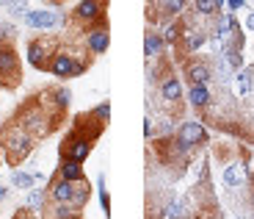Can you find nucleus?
Masks as SVG:
<instances>
[{
  "mask_svg": "<svg viewBox=\"0 0 254 219\" xmlns=\"http://www.w3.org/2000/svg\"><path fill=\"white\" fill-rule=\"evenodd\" d=\"M14 119H17L25 130H31L36 142H42V139H47L50 133H56V130L61 128L64 116H56L53 111H47L45 103L39 100V95H33V97H28V100H22V106L17 109Z\"/></svg>",
  "mask_w": 254,
  "mask_h": 219,
  "instance_id": "1",
  "label": "nucleus"
},
{
  "mask_svg": "<svg viewBox=\"0 0 254 219\" xmlns=\"http://www.w3.org/2000/svg\"><path fill=\"white\" fill-rule=\"evenodd\" d=\"M0 142H3V155H6L3 161H6L8 167H14V169L25 161V158H31V153L36 150V139H33V133L22 128L14 116L0 128Z\"/></svg>",
  "mask_w": 254,
  "mask_h": 219,
  "instance_id": "2",
  "label": "nucleus"
},
{
  "mask_svg": "<svg viewBox=\"0 0 254 219\" xmlns=\"http://www.w3.org/2000/svg\"><path fill=\"white\" fill-rule=\"evenodd\" d=\"M89 64H91V56L86 53V56H75L72 50H66V47L61 45V50L53 56V61H50V75L53 78H58V81H69V78H77V75H83V72L89 70Z\"/></svg>",
  "mask_w": 254,
  "mask_h": 219,
  "instance_id": "3",
  "label": "nucleus"
},
{
  "mask_svg": "<svg viewBox=\"0 0 254 219\" xmlns=\"http://www.w3.org/2000/svg\"><path fill=\"white\" fill-rule=\"evenodd\" d=\"M58 50H61V39H56V36H36V39L28 42L25 58H28V64H31L33 70L47 72V70H50L53 56H56Z\"/></svg>",
  "mask_w": 254,
  "mask_h": 219,
  "instance_id": "4",
  "label": "nucleus"
},
{
  "mask_svg": "<svg viewBox=\"0 0 254 219\" xmlns=\"http://www.w3.org/2000/svg\"><path fill=\"white\" fill-rule=\"evenodd\" d=\"M22 81V64L19 53L11 42H0V86L3 89H17Z\"/></svg>",
  "mask_w": 254,
  "mask_h": 219,
  "instance_id": "5",
  "label": "nucleus"
},
{
  "mask_svg": "<svg viewBox=\"0 0 254 219\" xmlns=\"http://www.w3.org/2000/svg\"><path fill=\"white\" fill-rule=\"evenodd\" d=\"M105 8L108 0H77V6L69 11V19L80 28H91L105 22Z\"/></svg>",
  "mask_w": 254,
  "mask_h": 219,
  "instance_id": "6",
  "label": "nucleus"
},
{
  "mask_svg": "<svg viewBox=\"0 0 254 219\" xmlns=\"http://www.w3.org/2000/svg\"><path fill=\"white\" fill-rule=\"evenodd\" d=\"M97 142H91V139H86V136L75 133V130H69V133L64 136L61 147H58V153H61V158H66V161H77L83 164L86 158L91 155V150H94Z\"/></svg>",
  "mask_w": 254,
  "mask_h": 219,
  "instance_id": "7",
  "label": "nucleus"
},
{
  "mask_svg": "<svg viewBox=\"0 0 254 219\" xmlns=\"http://www.w3.org/2000/svg\"><path fill=\"white\" fill-rule=\"evenodd\" d=\"M22 22L33 31H53L56 25H66V14L61 8H53V11L50 8H31L22 17Z\"/></svg>",
  "mask_w": 254,
  "mask_h": 219,
  "instance_id": "8",
  "label": "nucleus"
},
{
  "mask_svg": "<svg viewBox=\"0 0 254 219\" xmlns=\"http://www.w3.org/2000/svg\"><path fill=\"white\" fill-rule=\"evenodd\" d=\"M174 139H177V142H183L188 150H196V147H202V144H207L210 133H207V128H204L202 122L183 119V122L177 125V130H174Z\"/></svg>",
  "mask_w": 254,
  "mask_h": 219,
  "instance_id": "9",
  "label": "nucleus"
},
{
  "mask_svg": "<svg viewBox=\"0 0 254 219\" xmlns=\"http://www.w3.org/2000/svg\"><path fill=\"white\" fill-rule=\"evenodd\" d=\"M183 75L188 81V86H193V84L210 86V81H213V64H210L207 58L188 56V58H183Z\"/></svg>",
  "mask_w": 254,
  "mask_h": 219,
  "instance_id": "10",
  "label": "nucleus"
},
{
  "mask_svg": "<svg viewBox=\"0 0 254 219\" xmlns=\"http://www.w3.org/2000/svg\"><path fill=\"white\" fill-rule=\"evenodd\" d=\"M207 31L204 28H199V25H193V22H188L185 19V28H183V39H180V45H177V50H180V56L183 58H188V56H196L199 50H202L204 45H207Z\"/></svg>",
  "mask_w": 254,
  "mask_h": 219,
  "instance_id": "11",
  "label": "nucleus"
},
{
  "mask_svg": "<svg viewBox=\"0 0 254 219\" xmlns=\"http://www.w3.org/2000/svg\"><path fill=\"white\" fill-rule=\"evenodd\" d=\"M111 45V31H108V19L100 22V25H91L86 28V36H83V50L89 53L91 58L102 56Z\"/></svg>",
  "mask_w": 254,
  "mask_h": 219,
  "instance_id": "12",
  "label": "nucleus"
},
{
  "mask_svg": "<svg viewBox=\"0 0 254 219\" xmlns=\"http://www.w3.org/2000/svg\"><path fill=\"white\" fill-rule=\"evenodd\" d=\"M39 100L45 103L47 111H53L56 116H64L72 106V92L66 86H47L45 92H39Z\"/></svg>",
  "mask_w": 254,
  "mask_h": 219,
  "instance_id": "13",
  "label": "nucleus"
},
{
  "mask_svg": "<svg viewBox=\"0 0 254 219\" xmlns=\"http://www.w3.org/2000/svg\"><path fill=\"white\" fill-rule=\"evenodd\" d=\"M80 183V181H77ZM77 183L72 181H64V178H53L50 186H47V203H64V206H72L75 208V189Z\"/></svg>",
  "mask_w": 254,
  "mask_h": 219,
  "instance_id": "14",
  "label": "nucleus"
},
{
  "mask_svg": "<svg viewBox=\"0 0 254 219\" xmlns=\"http://www.w3.org/2000/svg\"><path fill=\"white\" fill-rule=\"evenodd\" d=\"M158 95H160V100L169 103V106L183 103V84H180V78L174 75V72H166L158 81Z\"/></svg>",
  "mask_w": 254,
  "mask_h": 219,
  "instance_id": "15",
  "label": "nucleus"
},
{
  "mask_svg": "<svg viewBox=\"0 0 254 219\" xmlns=\"http://www.w3.org/2000/svg\"><path fill=\"white\" fill-rule=\"evenodd\" d=\"M149 6H158V14L152 19L158 22H166V19H177L188 11L190 0H149Z\"/></svg>",
  "mask_w": 254,
  "mask_h": 219,
  "instance_id": "16",
  "label": "nucleus"
},
{
  "mask_svg": "<svg viewBox=\"0 0 254 219\" xmlns=\"http://www.w3.org/2000/svg\"><path fill=\"white\" fill-rule=\"evenodd\" d=\"M188 103H190V109H193V111L207 114V109L213 106V92H210V86H204V84L188 86Z\"/></svg>",
  "mask_w": 254,
  "mask_h": 219,
  "instance_id": "17",
  "label": "nucleus"
},
{
  "mask_svg": "<svg viewBox=\"0 0 254 219\" xmlns=\"http://www.w3.org/2000/svg\"><path fill=\"white\" fill-rule=\"evenodd\" d=\"M183 28H185V19L183 17L160 22V36H163L166 47H177L180 45V39H183Z\"/></svg>",
  "mask_w": 254,
  "mask_h": 219,
  "instance_id": "18",
  "label": "nucleus"
},
{
  "mask_svg": "<svg viewBox=\"0 0 254 219\" xmlns=\"http://www.w3.org/2000/svg\"><path fill=\"white\" fill-rule=\"evenodd\" d=\"M144 56L152 61V58H160V56H166V42H163V36H160V31H149L144 33Z\"/></svg>",
  "mask_w": 254,
  "mask_h": 219,
  "instance_id": "19",
  "label": "nucleus"
},
{
  "mask_svg": "<svg viewBox=\"0 0 254 219\" xmlns=\"http://www.w3.org/2000/svg\"><path fill=\"white\" fill-rule=\"evenodd\" d=\"M58 178H64V181H72V183H77V181H86V172H83V164H77V161H66V158H61L58 161Z\"/></svg>",
  "mask_w": 254,
  "mask_h": 219,
  "instance_id": "20",
  "label": "nucleus"
},
{
  "mask_svg": "<svg viewBox=\"0 0 254 219\" xmlns=\"http://www.w3.org/2000/svg\"><path fill=\"white\" fill-rule=\"evenodd\" d=\"M190 6H193V14H199V17L216 19L224 8V0H190Z\"/></svg>",
  "mask_w": 254,
  "mask_h": 219,
  "instance_id": "21",
  "label": "nucleus"
},
{
  "mask_svg": "<svg viewBox=\"0 0 254 219\" xmlns=\"http://www.w3.org/2000/svg\"><path fill=\"white\" fill-rule=\"evenodd\" d=\"M11 186L14 189H22V192H31V189L36 186V175L17 167V169H14V175H11Z\"/></svg>",
  "mask_w": 254,
  "mask_h": 219,
  "instance_id": "22",
  "label": "nucleus"
},
{
  "mask_svg": "<svg viewBox=\"0 0 254 219\" xmlns=\"http://www.w3.org/2000/svg\"><path fill=\"white\" fill-rule=\"evenodd\" d=\"M45 206H47V189H36V186H33L31 192H28L25 208H31V211H45Z\"/></svg>",
  "mask_w": 254,
  "mask_h": 219,
  "instance_id": "23",
  "label": "nucleus"
},
{
  "mask_svg": "<svg viewBox=\"0 0 254 219\" xmlns=\"http://www.w3.org/2000/svg\"><path fill=\"white\" fill-rule=\"evenodd\" d=\"M243 178H246V169L241 167V164H229L227 169H224V183H227L229 189H235L243 183Z\"/></svg>",
  "mask_w": 254,
  "mask_h": 219,
  "instance_id": "24",
  "label": "nucleus"
},
{
  "mask_svg": "<svg viewBox=\"0 0 254 219\" xmlns=\"http://www.w3.org/2000/svg\"><path fill=\"white\" fill-rule=\"evenodd\" d=\"M89 200H91V183H89V178H86V181H80L75 189V211H83V206Z\"/></svg>",
  "mask_w": 254,
  "mask_h": 219,
  "instance_id": "25",
  "label": "nucleus"
},
{
  "mask_svg": "<svg viewBox=\"0 0 254 219\" xmlns=\"http://www.w3.org/2000/svg\"><path fill=\"white\" fill-rule=\"evenodd\" d=\"M221 56H224V64H227L232 72L243 70V53L241 50H221Z\"/></svg>",
  "mask_w": 254,
  "mask_h": 219,
  "instance_id": "26",
  "label": "nucleus"
},
{
  "mask_svg": "<svg viewBox=\"0 0 254 219\" xmlns=\"http://www.w3.org/2000/svg\"><path fill=\"white\" fill-rule=\"evenodd\" d=\"M97 194H100L102 214L111 217V194H108V189H105V178H102V175H97Z\"/></svg>",
  "mask_w": 254,
  "mask_h": 219,
  "instance_id": "27",
  "label": "nucleus"
},
{
  "mask_svg": "<svg viewBox=\"0 0 254 219\" xmlns=\"http://www.w3.org/2000/svg\"><path fill=\"white\" fill-rule=\"evenodd\" d=\"M252 81H254V70L252 67H243V70L238 72V92H241V95H249V92H252Z\"/></svg>",
  "mask_w": 254,
  "mask_h": 219,
  "instance_id": "28",
  "label": "nucleus"
},
{
  "mask_svg": "<svg viewBox=\"0 0 254 219\" xmlns=\"http://www.w3.org/2000/svg\"><path fill=\"white\" fill-rule=\"evenodd\" d=\"M17 39V25L11 19H0V42H14Z\"/></svg>",
  "mask_w": 254,
  "mask_h": 219,
  "instance_id": "29",
  "label": "nucleus"
},
{
  "mask_svg": "<svg viewBox=\"0 0 254 219\" xmlns=\"http://www.w3.org/2000/svg\"><path fill=\"white\" fill-rule=\"evenodd\" d=\"M91 114H94V116H97V119H100L102 125H108V122H111V103H108V100H105V103L94 106V109H91Z\"/></svg>",
  "mask_w": 254,
  "mask_h": 219,
  "instance_id": "30",
  "label": "nucleus"
},
{
  "mask_svg": "<svg viewBox=\"0 0 254 219\" xmlns=\"http://www.w3.org/2000/svg\"><path fill=\"white\" fill-rule=\"evenodd\" d=\"M8 11V17H25L31 8H28V0H19V3H14V6H8L6 8Z\"/></svg>",
  "mask_w": 254,
  "mask_h": 219,
  "instance_id": "31",
  "label": "nucleus"
},
{
  "mask_svg": "<svg viewBox=\"0 0 254 219\" xmlns=\"http://www.w3.org/2000/svg\"><path fill=\"white\" fill-rule=\"evenodd\" d=\"M144 136H146V139H155V122H152V116H144Z\"/></svg>",
  "mask_w": 254,
  "mask_h": 219,
  "instance_id": "32",
  "label": "nucleus"
},
{
  "mask_svg": "<svg viewBox=\"0 0 254 219\" xmlns=\"http://www.w3.org/2000/svg\"><path fill=\"white\" fill-rule=\"evenodd\" d=\"M224 6H227L229 11H238V8L246 6V0H224Z\"/></svg>",
  "mask_w": 254,
  "mask_h": 219,
  "instance_id": "33",
  "label": "nucleus"
},
{
  "mask_svg": "<svg viewBox=\"0 0 254 219\" xmlns=\"http://www.w3.org/2000/svg\"><path fill=\"white\" fill-rule=\"evenodd\" d=\"M11 219H31V208H19V211L14 214Z\"/></svg>",
  "mask_w": 254,
  "mask_h": 219,
  "instance_id": "34",
  "label": "nucleus"
},
{
  "mask_svg": "<svg viewBox=\"0 0 254 219\" xmlns=\"http://www.w3.org/2000/svg\"><path fill=\"white\" fill-rule=\"evenodd\" d=\"M246 31L254 33V11H249V17H246Z\"/></svg>",
  "mask_w": 254,
  "mask_h": 219,
  "instance_id": "35",
  "label": "nucleus"
},
{
  "mask_svg": "<svg viewBox=\"0 0 254 219\" xmlns=\"http://www.w3.org/2000/svg\"><path fill=\"white\" fill-rule=\"evenodd\" d=\"M6 200H8V189H6V186H0V206H3Z\"/></svg>",
  "mask_w": 254,
  "mask_h": 219,
  "instance_id": "36",
  "label": "nucleus"
},
{
  "mask_svg": "<svg viewBox=\"0 0 254 219\" xmlns=\"http://www.w3.org/2000/svg\"><path fill=\"white\" fill-rule=\"evenodd\" d=\"M14 3H19V0H0V8H8V6H14Z\"/></svg>",
  "mask_w": 254,
  "mask_h": 219,
  "instance_id": "37",
  "label": "nucleus"
},
{
  "mask_svg": "<svg viewBox=\"0 0 254 219\" xmlns=\"http://www.w3.org/2000/svg\"><path fill=\"white\" fill-rule=\"evenodd\" d=\"M47 3H50L53 8H58V6H64V3H66V0H47Z\"/></svg>",
  "mask_w": 254,
  "mask_h": 219,
  "instance_id": "38",
  "label": "nucleus"
},
{
  "mask_svg": "<svg viewBox=\"0 0 254 219\" xmlns=\"http://www.w3.org/2000/svg\"><path fill=\"white\" fill-rule=\"evenodd\" d=\"M66 219H83V211H77V214H72V217H66Z\"/></svg>",
  "mask_w": 254,
  "mask_h": 219,
  "instance_id": "39",
  "label": "nucleus"
},
{
  "mask_svg": "<svg viewBox=\"0 0 254 219\" xmlns=\"http://www.w3.org/2000/svg\"><path fill=\"white\" fill-rule=\"evenodd\" d=\"M0 167H3V142H0Z\"/></svg>",
  "mask_w": 254,
  "mask_h": 219,
  "instance_id": "40",
  "label": "nucleus"
},
{
  "mask_svg": "<svg viewBox=\"0 0 254 219\" xmlns=\"http://www.w3.org/2000/svg\"><path fill=\"white\" fill-rule=\"evenodd\" d=\"M252 219H254V217H252Z\"/></svg>",
  "mask_w": 254,
  "mask_h": 219,
  "instance_id": "41",
  "label": "nucleus"
}]
</instances>
